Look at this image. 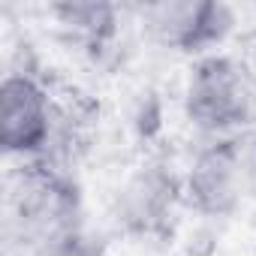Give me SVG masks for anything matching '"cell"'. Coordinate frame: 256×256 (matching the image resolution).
I'll return each mask as SVG.
<instances>
[{"label": "cell", "mask_w": 256, "mask_h": 256, "mask_svg": "<svg viewBox=\"0 0 256 256\" xmlns=\"http://www.w3.org/2000/svg\"><path fill=\"white\" fill-rule=\"evenodd\" d=\"M54 94L30 70H12L0 84V148L6 157L40 160L54 136Z\"/></svg>", "instance_id": "cell-3"}, {"label": "cell", "mask_w": 256, "mask_h": 256, "mask_svg": "<svg viewBox=\"0 0 256 256\" xmlns=\"http://www.w3.org/2000/svg\"><path fill=\"white\" fill-rule=\"evenodd\" d=\"M181 184H184V205L190 211L211 220L232 217L244 205V199H250L244 154H241V133L208 139L196 151Z\"/></svg>", "instance_id": "cell-4"}, {"label": "cell", "mask_w": 256, "mask_h": 256, "mask_svg": "<svg viewBox=\"0 0 256 256\" xmlns=\"http://www.w3.org/2000/svg\"><path fill=\"white\" fill-rule=\"evenodd\" d=\"M184 202L181 178L163 163L148 160L142 163L118 190V226L139 238H163L172 232L175 208Z\"/></svg>", "instance_id": "cell-6"}, {"label": "cell", "mask_w": 256, "mask_h": 256, "mask_svg": "<svg viewBox=\"0 0 256 256\" xmlns=\"http://www.w3.org/2000/svg\"><path fill=\"white\" fill-rule=\"evenodd\" d=\"M241 154H244V172H247V193L256 199V126L241 133Z\"/></svg>", "instance_id": "cell-8"}, {"label": "cell", "mask_w": 256, "mask_h": 256, "mask_svg": "<svg viewBox=\"0 0 256 256\" xmlns=\"http://www.w3.org/2000/svg\"><path fill=\"white\" fill-rule=\"evenodd\" d=\"M78 190L66 169L24 160L6 193V244L36 256H72L82 241Z\"/></svg>", "instance_id": "cell-1"}, {"label": "cell", "mask_w": 256, "mask_h": 256, "mask_svg": "<svg viewBox=\"0 0 256 256\" xmlns=\"http://www.w3.org/2000/svg\"><path fill=\"white\" fill-rule=\"evenodd\" d=\"M52 16L76 42L90 52H102L118 34L120 10L114 4H96V0H64L52 6Z\"/></svg>", "instance_id": "cell-7"}, {"label": "cell", "mask_w": 256, "mask_h": 256, "mask_svg": "<svg viewBox=\"0 0 256 256\" xmlns=\"http://www.w3.org/2000/svg\"><path fill=\"white\" fill-rule=\"evenodd\" d=\"M142 22L163 48L205 58L232 34L235 10L220 0H166L145 6Z\"/></svg>", "instance_id": "cell-5"}, {"label": "cell", "mask_w": 256, "mask_h": 256, "mask_svg": "<svg viewBox=\"0 0 256 256\" xmlns=\"http://www.w3.org/2000/svg\"><path fill=\"white\" fill-rule=\"evenodd\" d=\"M184 114L208 139L238 136L256 126V82L232 54L196 58L184 88Z\"/></svg>", "instance_id": "cell-2"}]
</instances>
